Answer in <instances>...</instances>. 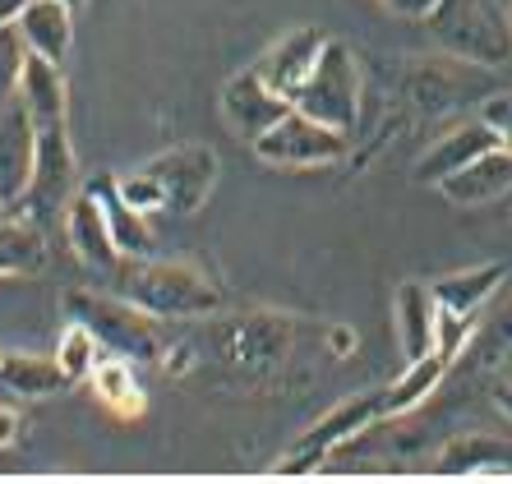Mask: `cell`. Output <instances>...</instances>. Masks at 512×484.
I'll return each instance as SVG.
<instances>
[{"label":"cell","mask_w":512,"mask_h":484,"mask_svg":"<svg viewBox=\"0 0 512 484\" xmlns=\"http://www.w3.org/2000/svg\"><path fill=\"white\" fill-rule=\"evenodd\" d=\"M489 148H499V134L489 130L485 120H462L457 130H448L439 143H429L425 153H420L416 171L411 176L420 180V185H439V180H448L453 171H462L466 162H476L480 153H489Z\"/></svg>","instance_id":"17"},{"label":"cell","mask_w":512,"mask_h":484,"mask_svg":"<svg viewBox=\"0 0 512 484\" xmlns=\"http://www.w3.org/2000/svg\"><path fill=\"white\" fill-rule=\"evenodd\" d=\"M102 342H97L93 332L84 328V323H70L65 328V337H60V351H56V360H60V369L79 383V378H88L97 369V360H102Z\"/></svg>","instance_id":"27"},{"label":"cell","mask_w":512,"mask_h":484,"mask_svg":"<svg viewBox=\"0 0 512 484\" xmlns=\"http://www.w3.org/2000/svg\"><path fill=\"white\" fill-rule=\"evenodd\" d=\"M512 189V148L499 143L480 153L476 162H466L462 171H453L448 180H439V194L457 208H480V203H494Z\"/></svg>","instance_id":"16"},{"label":"cell","mask_w":512,"mask_h":484,"mask_svg":"<svg viewBox=\"0 0 512 484\" xmlns=\"http://www.w3.org/2000/svg\"><path fill=\"white\" fill-rule=\"evenodd\" d=\"M194 351H203L213 360V369H222L227 383H273L296 351V319H286L277 309H245V314H227L213 328H203V337L194 342Z\"/></svg>","instance_id":"1"},{"label":"cell","mask_w":512,"mask_h":484,"mask_svg":"<svg viewBox=\"0 0 512 484\" xmlns=\"http://www.w3.org/2000/svg\"><path fill=\"white\" fill-rule=\"evenodd\" d=\"M508 282L503 263H480V268H457L434 277V300H439L443 319H480V309L499 296V286Z\"/></svg>","instance_id":"18"},{"label":"cell","mask_w":512,"mask_h":484,"mask_svg":"<svg viewBox=\"0 0 512 484\" xmlns=\"http://www.w3.org/2000/svg\"><path fill=\"white\" fill-rule=\"evenodd\" d=\"M88 189H93L97 199H102V208H107V222H111V236H116L120 254H125V259H148V254H153V226H148V217H143L139 208H130V203L120 199L116 176L97 171V176L88 180Z\"/></svg>","instance_id":"24"},{"label":"cell","mask_w":512,"mask_h":484,"mask_svg":"<svg viewBox=\"0 0 512 484\" xmlns=\"http://www.w3.org/2000/svg\"><path fill=\"white\" fill-rule=\"evenodd\" d=\"M217 107H222V120L231 125V134H240L245 143H254L259 134H268L277 120L291 111V97H282L277 88H268L259 70H240L222 83V97H217Z\"/></svg>","instance_id":"11"},{"label":"cell","mask_w":512,"mask_h":484,"mask_svg":"<svg viewBox=\"0 0 512 484\" xmlns=\"http://www.w3.org/2000/svg\"><path fill=\"white\" fill-rule=\"evenodd\" d=\"M489 397H494V402H499V411L512 420V383H494V388H489Z\"/></svg>","instance_id":"34"},{"label":"cell","mask_w":512,"mask_h":484,"mask_svg":"<svg viewBox=\"0 0 512 484\" xmlns=\"http://www.w3.org/2000/svg\"><path fill=\"white\" fill-rule=\"evenodd\" d=\"M383 415H388V388L356 392V397L328 406V415H319V420H314V425L291 443V452L273 461V471L277 475H314V471H323L328 457H333L342 443H351L356 434H365V429H370L374 420H383Z\"/></svg>","instance_id":"7"},{"label":"cell","mask_w":512,"mask_h":484,"mask_svg":"<svg viewBox=\"0 0 512 484\" xmlns=\"http://www.w3.org/2000/svg\"><path fill=\"white\" fill-rule=\"evenodd\" d=\"M393 309H397V346H402V360H406V365L439 346L443 314H439V300H434V286L416 282V277L397 282Z\"/></svg>","instance_id":"14"},{"label":"cell","mask_w":512,"mask_h":484,"mask_svg":"<svg viewBox=\"0 0 512 484\" xmlns=\"http://www.w3.org/2000/svg\"><path fill=\"white\" fill-rule=\"evenodd\" d=\"M476 116L485 120L494 134H499V143H508V148H512V88H494V93H489L485 102L476 107Z\"/></svg>","instance_id":"30"},{"label":"cell","mask_w":512,"mask_h":484,"mask_svg":"<svg viewBox=\"0 0 512 484\" xmlns=\"http://www.w3.org/2000/svg\"><path fill=\"white\" fill-rule=\"evenodd\" d=\"M37 166V125L28 116V107L14 97L10 107L0 111V203L19 208L33 185Z\"/></svg>","instance_id":"12"},{"label":"cell","mask_w":512,"mask_h":484,"mask_svg":"<svg viewBox=\"0 0 512 484\" xmlns=\"http://www.w3.org/2000/svg\"><path fill=\"white\" fill-rule=\"evenodd\" d=\"M65 240H70L74 259H84L88 268H116L125 254L116 249V236H111V222H107V208L97 199L88 185H79L74 194L70 213H65Z\"/></svg>","instance_id":"15"},{"label":"cell","mask_w":512,"mask_h":484,"mask_svg":"<svg viewBox=\"0 0 512 484\" xmlns=\"http://www.w3.org/2000/svg\"><path fill=\"white\" fill-rule=\"evenodd\" d=\"M143 171L157 180L162 199H167V213L190 217L213 199L217 176H222V162H217V153L208 148V143H180V148H167V153L148 157Z\"/></svg>","instance_id":"10"},{"label":"cell","mask_w":512,"mask_h":484,"mask_svg":"<svg viewBox=\"0 0 512 484\" xmlns=\"http://www.w3.org/2000/svg\"><path fill=\"white\" fill-rule=\"evenodd\" d=\"M434 475H512V434H453L429 461Z\"/></svg>","instance_id":"19"},{"label":"cell","mask_w":512,"mask_h":484,"mask_svg":"<svg viewBox=\"0 0 512 484\" xmlns=\"http://www.w3.org/2000/svg\"><path fill=\"white\" fill-rule=\"evenodd\" d=\"M19 429H24L19 411H14V406H0V448H14V438H19Z\"/></svg>","instance_id":"32"},{"label":"cell","mask_w":512,"mask_h":484,"mask_svg":"<svg viewBox=\"0 0 512 484\" xmlns=\"http://www.w3.org/2000/svg\"><path fill=\"white\" fill-rule=\"evenodd\" d=\"M19 102L28 107L33 125H60L65 120V74H60L56 60L37 56L28 51V65H24V83H19Z\"/></svg>","instance_id":"25"},{"label":"cell","mask_w":512,"mask_h":484,"mask_svg":"<svg viewBox=\"0 0 512 484\" xmlns=\"http://www.w3.org/2000/svg\"><path fill=\"white\" fill-rule=\"evenodd\" d=\"M508 24H512V0H508Z\"/></svg>","instance_id":"37"},{"label":"cell","mask_w":512,"mask_h":484,"mask_svg":"<svg viewBox=\"0 0 512 484\" xmlns=\"http://www.w3.org/2000/svg\"><path fill=\"white\" fill-rule=\"evenodd\" d=\"M254 157L268 166H286V171H305V166H337L351 157V134L333 130L323 120L305 116V111H286L268 134L250 143Z\"/></svg>","instance_id":"9"},{"label":"cell","mask_w":512,"mask_h":484,"mask_svg":"<svg viewBox=\"0 0 512 484\" xmlns=\"http://www.w3.org/2000/svg\"><path fill=\"white\" fill-rule=\"evenodd\" d=\"M503 360H512V282H503L499 296L480 309L476 332H471V342H466L457 369H462V365H471V369H476V365L480 369H499Z\"/></svg>","instance_id":"20"},{"label":"cell","mask_w":512,"mask_h":484,"mask_svg":"<svg viewBox=\"0 0 512 484\" xmlns=\"http://www.w3.org/2000/svg\"><path fill=\"white\" fill-rule=\"evenodd\" d=\"M323 42H328V33H323V28H310V24L291 28V33H282L273 47L254 60V70L268 79V88H277L282 97H291V102H296L300 83L310 79V70L319 65Z\"/></svg>","instance_id":"13"},{"label":"cell","mask_w":512,"mask_h":484,"mask_svg":"<svg viewBox=\"0 0 512 484\" xmlns=\"http://www.w3.org/2000/svg\"><path fill=\"white\" fill-rule=\"evenodd\" d=\"M116 189H120V199L130 203V208H139L143 217H157V213H167V199H162V189H157V180L148 176V171H130V176H116Z\"/></svg>","instance_id":"29"},{"label":"cell","mask_w":512,"mask_h":484,"mask_svg":"<svg viewBox=\"0 0 512 484\" xmlns=\"http://www.w3.org/2000/svg\"><path fill=\"white\" fill-rule=\"evenodd\" d=\"M14 213V208H5V203H0V222H5V217H10Z\"/></svg>","instance_id":"35"},{"label":"cell","mask_w":512,"mask_h":484,"mask_svg":"<svg viewBox=\"0 0 512 484\" xmlns=\"http://www.w3.org/2000/svg\"><path fill=\"white\" fill-rule=\"evenodd\" d=\"M88 378H93L97 397L116 415H143V388H139V378H134V360H125V355H102Z\"/></svg>","instance_id":"26"},{"label":"cell","mask_w":512,"mask_h":484,"mask_svg":"<svg viewBox=\"0 0 512 484\" xmlns=\"http://www.w3.org/2000/svg\"><path fill=\"white\" fill-rule=\"evenodd\" d=\"M388 88L402 97L420 116H453V111H476L494 88H489V70L457 60L448 51L439 56H402L393 60Z\"/></svg>","instance_id":"3"},{"label":"cell","mask_w":512,"mask_h":484,"mask_svg":"<svg viewBox=\"0 0 512 484\" xmlns=\"http://www.w3.org/2000/svg\"><path fill=\"white\" fill-rule=\"evenodd\" d=\"M296 111L333 125V130L356 134L360 130V111H365V60L351 51V42L342 37H328L323 42L319 65L310 70V79L300 83Z\"/></svg>","instance_id":"6"},{"label":"cell","mask_w":512,"mask_h":484,"mask_svg":"<svg viewBox=\"0 0 512 484\" xmlns=\"http://www.w3.org/2000/svg\"><path fill=\"white\" fill-rule=\"evenodd\" d=\"M0 355H5V351H0Z\"/></svg>","instance_id":"38"},{"label":"cell","mask_w":512,"mask_h":484,"mask_svg":"<svg viewBox=\"0 0 512 484\" xmlns=\"http://www.w3.org/2000/svg\"><path fill=\"white\" fill-rule=\"evenodd\" d=\"M74 194H79V166H74V148H70V130L65 120L60 125H42L37 130V166H33V185H28L24 203L14 213L33 217L42 231H56L65 226Z\"/></svg>","instance_id":"8"},{"label":"cell","mask_w":512,"mask_h":484,"mask_svg":"<svg viewBox=\"0 0 512 484\" xmlns=\"http://www.w3.org/2000/svg\"><path fill=\"white\" fill-rule=\"evenodd\" d=\"M65 5H70V10H79V5H84V0H65Z\"/></svg>","instance_id":"36"},{"label":"cell","mask_w":512,"mask_h":484,"mask_svg":"<svg viewBox=\"0 0 512 484\" xmlns=\"http://www.w3.org/2000/svg\"><path fill=\"white\" fill-rule=\"evenodd\" d=\"M51 259V236L33 217L10 213L0 222V277H37Z\"/></svg>","instance_id":"23"},{"label":"cell","mask_w":512,"mask_h":484,"mask_svg":"<svg viewBox=\"0 0 512 484\" xmlns=\"http://www.w3.org/2000/svg\"><path fill=\"white\" fill-rule=\"evenodd\" d=\"M120 296H130L134 305H143L157 319H208L227 305V291L217 277L199 268L190 259H167L148 263L134 259L120 277Z\"/></svg>","instance_id":"4"},{"label":"cell","mask_w":512,"mask_h":484,"mask_svg":"<svg viewBox=\"0 0 512 484\" xmlns=\"http://www.w3.org/2000/svg\"><path fill=\"white\" fill-rule=\"evenodd\" d=\"M420 24L439 42V51L457 60H471L485 70H503L512 60L508 0H439Z\"/></svg>","instance_id":"5"},{"label":"cell","mask_w":512,"mask_h":484,"mask_svg":"<svg viewBox=\"0 0 512 484\" xmlns=\"http://www.w3.org/2000/svg\"><path fill=\"white\" fill-rule=\"evenodd\" d=\"M24 5H28V0H0V28H5V24H19Z\"/></svg>","instance_id":"33"},{"label":"cell","mask_w":512,"mask_h":484,"mask_svg":"<svg viewBox=\"0 0 512 484\" xmlns=\"http://www.w3.org/2000/svg\"><path fill=\"white\" fill-rule=\"evenodd\" d=\"M379 5L388 14H402V19H425V14L434 10L439 0H379Z\"/></svg>","instance_id":"31"},{"label":"cell","mask_w":512,"mask_h":484,"mask_svg":"<svg viewBox=\"0 0 512 484\" xmlns=\"http://www.w3.org/2000/svg\"><path fill=\"white\" fill-rule=\"evenodd\" d=\"M65 319L84 323L107 355H125L134 365H167L171 337L157 314L134 305L130 296H102V291H70L65 296Z\"/></svg>","instance_id":"2"},{"label":"cell","mask_w":512,"mask_h":484,"mask_svg":"<svg viewBox=\"0 0 512 484\" xmlns=\"http://www.w3.org/2000/svg\"><path fill=\"white\" fill-rule=\"evenodd\" d=\"M19 33H24L28 51L65 65L74 47V10L65 0H28L24 14H19Z\"/></svg>","instance_id":"22"},{"label":"cell","mask_w":512,"mask_h":484,"mask_svg":"<svg viewBox=\"0 0 512 484\" xmlns=\"http://www.w3.org/2000/svg\"><path fill=\"white\" fill-rule=\"evenodd\" d=\"M24 65H28V42L19 33V24L0 28V111L19 97V83H24Z\"/></svg>","instance_id":"28"},{"label":"cell","mask_w":512,"mask_h":484,"mask_svg":"<svg viewBox=\"0 0 512 484\" xmlns=\"http://www.w3.org/2000/svg\"><path fill=\"white\" fill-rule=\"evenodd\" d=\"M0 388L19 397V402H42L56 392L74 388V378L60 369L56 355H24V351H5L0 355Z\"/></svg>","instance_id":"21"}]
</instances>
